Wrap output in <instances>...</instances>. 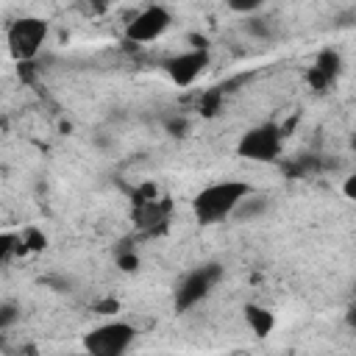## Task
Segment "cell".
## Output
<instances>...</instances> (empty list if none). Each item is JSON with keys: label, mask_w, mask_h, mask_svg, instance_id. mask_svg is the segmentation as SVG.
Wrapping results in <instances>:
<instances>
[{"label": "cell", "mask_w": 356, "mask_h": 356, "mask_svg": "<svg viewBox=\"0 0 356 356\" xmlns=\"http://www.w3.org/2000/svg\"><path fill=\"white\" fill-rule=\"evenodd\" d=\"M117 264H120V270L131 273V270L139 267V256H136V253H120V256H117Z\"/></svg>", "instance_id": "obj_18"}, {"label": "cell", "mask_w": 356, "mask_h": 356, "mask_svg": "<svg viewBox=\"0 0 356 356\" xmlns=\"http://www.w3.org/2000/svg\"><path fill=\"white\" fill-rule=\"evenodd\" d=\"M222 275V267L220 264H203V267H195L192 273H186L175 289V309L178 312H189L195 309L209 292L211 286L220 281Z\"/></svg>", "instance_id": "obj_7"}, {"label": "cell", "mask_w": 356, "mask_h": 356, "mask_svg": "<svg viewBox=\"0 0 356 356\" xmlns=\"http://www.w3.org/2000/svg\"><path fill=\"white\" fill-rule=\"evenodd\" d=\"M245 28H248V33H253V36H259V39H267V33H270V19L250 14V19L245 22Z\"/></svg>", "instance_id": "obj_15"}, {"label": "cell", "mask_w": 356, "mask_h": 356, "mask_svg": "<svg viewBox=\"0 0 356 356\" xmlns=\"http://www.w3.org/2000/svg\"><path fill=\"white\" fill-rule=\"evenodd\" d=\"M267 206H270V203H267V197H261V195H256V192L250 189V192L236 203V209H234V214H231V217H234V220H245V222H248V220L261 217V214L267 211Z\"/></svg>", "instance_id": "obj_10"}, {"label": "cell", "mask_w": 356, "mask_h": 356, "mask_svg": "<svg viewBox=\"0 0 356 356\" xmlns=\"http://www.w3.org/2000/svg\"><path fill=\"white\" fill-rule=\"evenodd\" d=\"M264 3H267V0H225L228 11H234V14H242V17L259 14V11L264 8Z\"/></svg>", "instance_id": "obj_11"}, {"label": "cell", "mask_w": 356, "mask_h": 356, "mask_svg": "<svg viewBox=\"0 0 356 356\" xmlns=\"http://www.w3.org/2000/svg\"><path fill=\"white\" fill-rule=\"evenodd\" d=\"M220 103H222V95H220V92H209V95L200 97V111H203L206 117H211V114H217Z\"/></svg>", "instance_id": "obj_16"}, {"label": "cell", "mask_w": 356, "mask_h": 356, "mask_svg": "<svg viewBox=\"0 0 356 356\" xmlns=\"http://www.w3.org/2000/svg\"><path fill=\"white\" fill-rule=\"evenodd\" d=\"M211 64V53L209 47H189V50H181L175 56H170L164 61V72L167 78L172 81V86L178 89H189Z\"/></svg>", "instance_id": "obj_6"}, {"label": "cell", "mask_w": 356, "mask_h": 356, "mask_svg": "<svg viewBox=\"0 0 356 356\" xmlns=\"http://www.w3.org/2000/svg\"><path fill=\"white\" fill-rule=\"evenodd\" d=\"M97 309H100V314H114L117 312V300H103Z\"/></svg>", "instance_id": "obj_21"}, {"label": "cell", "mask_w": 356, "mask_h": 356, "mask_svg": "<svg viewBox=\"0 0 356 356\" xmlns=\"http://www.w3.org/2000/svg\"><path fill=\"white\" fill-rule=\"evenodd\" d=\"M172 25V11L161 3H150L145 8H139L128 25H125V39L134 42V44H147V42H156L161 39Z\"/></svg>", "instance_id": "obj_5"}, {"label": "cell", "mask_w": 356, "mask_h": 356, "mask_svg": "<svg viewBox=\"0 0 356 356\" xmlns=\"http://www.w3.org/2000/svg\"><path fill=\"white\" fill-rule=\"evenodd\" d=\"M337 70H339V56H337L334 50H325V53H320V58L314 61V67H312V72H309V81H312L317 89H323V86H328V83L334 81Z\"/></svg>", "instance_id": "obj_9"}, {"label": "cell", "mask_w": 356, "mask_h": 356, "mask_svg": "<svg viewBox=\"0 0 356 356\" xmlns=\"http://www.w3.org/2000/svg\"><path fill=\"white\" fill-rule=\"evenodd\" d=\"M19 320V312H17V306L14 303H3L0 306V331L3 328H8L11 323H17Z\"/></svg>", "instance_id": "obj_17"}, {"label": "cell", "mask_w": 356, "mask_h": 356, "mask_svg": "<svg viewBox=\"0 0 356 356\" xmlns=\"http://www.w3.org/2000/svg\"><path fill=\"white\" fill-rule=\"evenodd\" d=\"M342 192H345L348 200L356 197V175H345V186H342Z\"/></svg>", "instance_id": "obj_20"}, {"label": "cell", "mask_w": 356, "mask_h": 356, "mask_svg": "<svg viewBox=\"0 0 356 356\" xmlns=\"http://www.w3.org/2000/svg\"><path fill=\"white\" fill-rule=\"evenodd\" d=\"M19 250V234L14 231H0V264L8 261Z\"/></svg>", "instance_id": "obj_12"}, {"label": "cell", "mask_w": 356, "mask_h": 356, "mask_svg": "<svg viewBox=\"0 0 356 356\" xmlns=\"http://www.w3.org/2000/svg\"><path fill=\"white\" fill-rule=\"evenodd\" d=\"M44 245H47V239L36 228H28V231L19 234V250H42Z\"/></svg>", "instance_id": "obj_13"}, {"label": "cell", "mask_w": 356, "mask_h": 356, "mask_svg": "<svg viewBox=\"0 0 356 356\" xmlns=\"http://www.w3.org/2000/svg\"><path fill=\"white\" fill-rule=\"evenodd\" d=\"M164 131H167L170 136H186V131H189V120H186L184 114H172V117L164 120Z\"/></svg>", "instance_id": "obj_14"}, {"label": "cell", "mask_w": 356, "mask_h": 356, "mask_svg": "<svg viewBox=\"0 0 356 356\" xmlns=\"http://www.w3.org/2000/svg\"><path fill=\"white\" fill-rule=\"evenodd\" d=\"M253 186L245 181H214L209 186H203L195 197H192V211L195 220L203 225H214L222 220H231L236 203L250 192Z\"/></svg>", "instance_id": "obj_1"}, {"label": "cell", "mask_w": 356, "mask_h": 356, "mask_svg": "<svg viewBox=\"0 0 356 356\" xmlns=\"http://www.w3.org/2000/svg\"><path fill=\"white\" fill-rule=\"evenodd\" d=\"M284 128L273 125V122H264V125H256L250 131L242 134L239 145H236V153L248 161H275L281 156V147H284Z\"/></svg>", "instance_id": "obj_4"}, {"label": "cell", "mask_w": 356, "mask_h": 356, "mask_svg": "<svg viewBox=\"0 0 356 356\" xmlns=\"http://www.w3.org/2000/svg\"><path fill=\"white\" fill-rule=\"evenodd\" d=\"M47 36H50V25H47L44 17H19V19H14L6 31L8 56L17 64H31L42 53Z\"/></svg>", "instance_id": "obj_2"}, {"label": "cell", "mask_w": 356, "mask_h": 356, "mask_svg": "<svg viewBox=\"0 0 356 356\" xmlns=\"http://www.w3.org/2000/svg\"><path fill=\"white\" fill-rule=\"evenodd\" d=\"M106 0H83V11L86 14H100V11H106Z\"/></svg>", "instance_id": "obj_19"}, {"label": "cell", "mask_w": 356, "mask_h": 356, "mask_svg": "<svg viewBox=\"0 0 356 356\" xmlns=\"http://www.w3.org/2000/svg\"><path fill=\"white\" fill-rule=\"evenodd\" d=\"M136 328L125 320H106L83 334V350L92 356H122L131 350Z\"/></svg>", "instance_id": "obj_3"}, {"label": "cell", "mask_w": 356, "mask_h": 356, "mask_svg": "<svg viewBox=\"0 0 356 356\" xmlns=\"http://www.w3.org/2000/svg\"><path fill=\"white\" fill-rule=\"evenodd\" d=\"M242 317H245V325L250 328L253 337H267L275 328V314L261 303H245Z\"/></svg>", "instance_id": "obj_8"}]
</instances>
